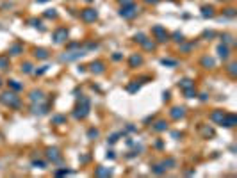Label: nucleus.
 Segmentation results:
<instances>
[{"instance_id": "nucleus-1", "label": "nucleus", "mask_w": 237, "mask_h": 178, "mask_svg": "<svg viewBox=\"0 0 237 178\" xmlns=\"http://www.w3.org/2000/svg\"><path fill=\"white\" fill-rule=\"evenodd\" d=\"M89 114V100L87 98H80V105L75 110V118L77 119H84Z\"/></svg>"}, {"instance_id": "nucleus-2", "label": "nucleus", "mask_w": 237, "mask_h": 178, "mask_svg": "<svg viewBox=\"0 0 237 178\" xmlns=\"http://www.w3.org/2000/svg\"><path fill=\"white\" fill-rule=\"evenodd\" d=\"M0 100H2L4 103H7L9 107H18V105H20V100H18V96H16V95H13V93H4Z\"/></svg>"}, {"instance_id": "nucleus-3", "label": "nucleus", "mask_w": 237, "mask_h": 178, "mask_svg": "<svg viewBox=\"0 0 237 178\" xmlns=\"http://www.w3.org/2000/svg\"><path fill=\"white\" fill-rule=\"evenodd\" d=\"M80 18L84 20V22H95V20L98 18V13H96V9L87 7V9H84V11L80 13Z\"/></svg>"}, {"instance_id": "nucleus-4", "label": "nucleus", "mask_w": 237, "mask_h": 178, "mask_svg": "<svg viewBox=\"0 0 237 178\" xmlns=\"http://www.w3.org/2000/svg\"><path fill=\"white\" fill-rule=\"evenodd\" d=\"M120 14L123 16V18H134L137 14V7L134 5V4H130V5H123L121 7V11H120Z\"/></svg>"}, {"instance_id": "nucleus-5", "label": "nucleus", "mask_w": 237, "mask_h": 178, "mask_svg": "<svg viewBox=\"0 0 237 178\" xmlns=\"http://www.w3.org/2000/svg\"><path fill=\"white\" fill-rule=\"evenodd\" d=\"M66 38H68V30H66V29H59V30H55V34H54L55 43H63Z\"/></svg>"}, {"instance_id": "nucleus-6", "label": "nucleus", "mask_w": 237, "mask_h": 178, "mask_svg": "<svg viewBox=\"0 0 237 178\" xmlns=\"http://www.w3.org/2000/svg\"><path fill=\"white\" fill-rule=\"evenodd\" d=\"M153 34H155V36L159 38V41H166V39H168V34H166V29H162L161 25H157V27H153Z\"/></svg>"}, {"instance_id": "nucleus-7", "label": "nucleus", "mask_w": 237, "mask_h": 178, "mask_svg": "<svg viewBox=\"0 0 237 178\" xmlns=\"http://www.w3.org/2000/svg\"><path fill=\"white\" fill-rule=\"evenodd\" d=\"M82 55H84V52H71L70 55H63V57H61V61L70 62V61H75V59H79V57H82Z\"/></svg>"}, {"instance_id": "nucleus-8", "label": "nucleus", "mask_w": 237, "mask_h": 178, "mask_svg": "<svg viewBox=\"0 0 237 178\" xmlns=\"http://www.w3.org/2000/svg\"><path fill=\"white\" fill-rule=\"evenodd\" d=\"M221 125H223V127H234V125H235V116L223 118V119H221Z\"/></svg>"}, {"instance_id": "nucleus-9", "label": "nucleus", "mask_w": 237, "mask_h": 178, "mask_svg": "<svg viewBox=\"0 0 237 178\" xmlns=\"http://www.w3.org/2000/svg\"><path fill=\"white\" fill-rule=\"evenodd\" d=\"M91 71H93V73H102V71H104V64H102L100 61L93 62V64H91Z\"/></svg>"}, {"instance_id": "nucleus-10", "label": "nucleus", "mask_w": 237, "mask_h": 178, "mask_svg": "<svg viewBox=\"0 0 237 178\" xmlns=\"http://www.w3.org/2000/svg\"><path fill=\"white\" fill-rule=\"evenodd\" d=\"M184 116V109L182 107H175L173 110H171V118L173 119H178V118H182Z\"/></svg>"}, {"instance_id": "nucleus-11", "label": "nucleus", "mask_w": 237, "mask_h": 178, "mask_svg": "<svg viewBox=\"0 0 237 178\" xmlns=\"http://www.w3.org/2000/svg\"><path fill=\"white\" fill-rule=\"evenodd\" d=\"M30 100L32 102H43V93L41 91H32L30 93Z\"/></svg>"}, {"instance_id": "nucleus-12", "label": "nucleus", "mask_w": 237, "mask_h": 178, "mask_svg": "<svg viewBox=\"0 0 237 178\" xmlns=\"http://www.w3.org/2000/svg\"><path fill=\"white\" fill-rule=\"evenodd\" d=\"M38 59H46L48 57V52L46 50H43V48H39V50H36V54H34Z\"/></svg>"}, {"instance_id": "nucleus-13", "label": "nucleus", "mask_w": 237, "mask_h": 178, "mask_svg": "<svg viewBox=\"0 0 237 178\" xmlns=\"http://www.w3.org/2000/svg\"><path fill=\"white\" fill-rule=\"evenodd\" d=\"M57 153H59V151H57V150H48V159H52V160H54V162H57V160H59V159H61V157H59V155H57Z\"/></svg>"}, {"instance_id": "nucleus-14", "label": "nucleus", "mask_w": 237, "mask_h": 178, "mask_svg": "<svg viewBox=\"0 0 237 178\" xmlns=\"http://www.w3.org/2000/svg\"><path fill=\"white\" fill-rule=\"evenodd\" d=\"M218 52H219V57H223V59L228 57V48H226V46H219Z\"/></svg>"}, {"instance_id": "nucleus-15", "label": "nucleus", "mask_w": 237, "mask_h": 178, "mask_svg": "<svg viewBox=\"0 0 237 178\" xmlns=\"http://www.w3.org/2000/svg\"><path fill=\"white\" fill-rule=\"evenodd\" d=\"M141 62H143V59H141L139 55H132V57H130V64H132V66L141 64Z\"/></svg>"}, {"instance_id": "nucleus-16", "label": "nucleus", "mask_w": 237, "mask_h": 178, "mask_svg": "<svg viewBox=\"0 0 237 178\" xmlns=\"http://www.w3.org/2000/svg\"><path fill=\"white\" fill-rule=\"evenodd\" d=\"M210 118H212L214 121H219V123H221V119L225 118V114H223V112H214V114H212Z\"/></svg>"}, {"instance_id": "nucleus-17", "label": "nucleus", "mask_w": 237, "mask_h": 178, "mask_svg": "<svg viewBox=\"0 0 237 178\" xmlns=\"http://www.w3.org/2000/svg\"><path fill=\"white\" fill-rule=\"evenodd\" d=\"M180 86H182V89H187V87H193V84H191V80H189V78H185V80H182V82H180Z\"/></svg>"}, {"instance_id": "nucleus-18", "label": "nucleus", "mask_w": 237, "mask_h": 178, "mask_svg": "<svg viewBox=\"0 0 237 178\" xmlns=\"http://www.w3.org/2000/svg\"><path fill=\"white\" fill-rule=\"evenodd\" d=\"M185 96H187V98L196 96V91H194V89H191V87H187V89H185Z\"/></svg>"}, {"instance_id": "nucleus-19", "label": "nucleus", "mask_w": 237, "mask_h": 178, "mask_svg": "<svg viewBox=\"0 0 237 178\" xmlns=\"http://www.w3.org/2000/svg\"><path fill=\"white\" fill-rule=\"evenodd\" d=\"M166 127H168V125L164 123V121H159V123L155 125V130H166Z\"/></svg>"}, {"instance_id": "nucleus-20", "label": "nucleus", "mask_w": 237, "mask_h": 178, "mask_svg": "<svg viewBox=\"0 0 237 178\" xmlns=\"http://www.w3.org/2000/svg\"><path fill=\"white\" fill-rule=\"evenodd\" d=\"M143 46H145L146 50H153V48H155V45L150 43V41H143Z\"/></svg>"}, {"instance_id": "nucleus-21", "label": "nucleus", "mask_w": 237, "mask_h": 178, "mask_svg": "<svg viewBox=\"0 0 237 178\" xmlns=\"http://www.w3.org/2000/svg\"><path fill=\"white\" fill-rule=\"evenodd\" d=\"M162 64H166V66H177V61H169V59H162Z\"/></svg>"}, {"instance_id": "nucleus-22", "label": "nucleus", "mask_w": 237, "mask_h": 178, "mask_svg": "<svg viewBox=\"0 0 237 178\" xmlns=\"http://www.w3.org/2000/svg\"><path fill=\"white\" fill-rule=\"evenodd\" d=\"M212 7H203V16H212Z\"/></svg>"}, {"instance_id": "nucleus-23", "label": "nucleus", "mask_w": 237, "mask_h": 178, "mask_svg": "<svg viewBox=\"0 0 237 178\" xmlns=\"http://www.w3.org/2000/svg\"><path fill=\"white\" fill-rule=\"evenodd\" d=\"M98 176H105V175H111V169H98L96 171Z\"/></svg>"}, {"instance_id": "nucleus-24", "label": "nucleus", "mask_w": 237, "mask_h": 178, "mask_svg": "<svg viewBox=\"0 0 237 178\" xmlns=\"http://www.w3.org/2000/svg\"><path fill=\"white\" fill-rule=\"evenodd\" d=\"M87 135H89L91 139H93V137H98V130H95V128H91V130L87 132Z\"/></svg>"}, {"instance_id": "nucleus-25", "label": "nucleus", "mask_w": 237, "mask_h": 178, "mask_svg": "<svg viewBox=\"0 0 237 178\" xmlns=\"http://www.w3.org/2000/svg\"><path fill=\"white\" fill-rule=\"evenodd\" d=\"M9 86H11L13 89H22V86H20V84H16V80H11V82H9Z\"/></svg>"}, {"instance_id": "nucleus-26", "label": "nucleus", "mask_w": 237, "mask_h": 178, "mask_svg": "<svg viewBox=\"0 0 237 178\" xmlns=\"http://www.w3.org/2000/svg\"><path fill=\"white\" fill-rule=\"evenodd\" d=\"M46 16H48V18H55V16H57V13L54 11V9H48V11H46Z\"/></svg>"}, {"instance_id": "nucleus-27", "label": "nucleus", "mask_w": 237, "mask_h": 178, "mask_svg": "<svg viewBox=\"0 0 237 178\" xmlns=\"http://www.w3.org/2000/svg\"><path fill=\"white\" fill-rule=\"evenodd\" d=\"M30 68H32V66H30L29 62H27V64H23V66H22V71H25V73H30Z\"/></svg>"}, {"instance_id": "nucleus-28", "label": "nucleus", "mask_w": 237, "mask_h": 178, "mask_svg": "<svg viewBox=\"0 0 237 178\" xmlns=\"http://www.w3.org/2000/svg\"><path fill=\"white\" fill-rule=\"evenodd\" d=\"M11 52H13V55H18V52H22V48H20V46L16 45V46H13V48H11Z\"/></svg>"}, {"instance_id": "nucleus-29", "label": "nucleus", "mask_w": 237, "mask_h": 178, "mask_svg": "<svg viewBox=\"0 0 237 178\" xmlns=\"http://www.w3.org/2000/svg\"><path fill=\"white\" fill-rule=\"evenodd\" d=\"M203 64H205V66H212L214 61H212V59H203Z\"/></svg>"}, {"instance_id": "nucleus-30", "label": "nucleus", "mask_w": 237, "mask_h": 178, "mask_svg": "<svg viewBox=\"0 0 237 178\" xmlns=\"http://www.w3.org/2000/svg\"><path fill=\"white\" fill-rule=\"evenodd\" d=\"M137 89H139L137 84H132V86H128V91H132V93H134V91H137Z\"/></svg>"}, {"instance_id": "nucleus-31", "label": "nucleus", "mask_w": 237, "mask_h": 178, "mask_svg": "<svg viewBox=\"0 0 237 178\" xmlns=\"http://www.w3.org/2000/svg\"><path fill=\"white\" fill-rule=\"evenodd\" d=\"M0 66H2V70H5L7 68V61L5 59H0Z\"/></svg>"}, {"instance_id": "nucleus-32", "label": "nucleus", "mask_w": 237, "mask_h": 178, "mask_svg": "<svg viewBox=\"0 0 237 178\" xmlns=\"http://www.w3.org/2000/svg\"><path fill=\"white\" fill-rule=\"evenodd\" d=\"M136 39L139 41V43H143V41H145V34H137V36H136Z\"/></svg>"}, {"instance_id": "nucleus-33", "label": "nucleus", "mask_w": 237, "mask_h": 178, "mask_svg": "<svg viewBox=\"0 0 237 178\" xmlns=\"http://www.w3.org/2000/svg\"><path fill=\"white\" fill-rule=\"evenodd\" d=\"M34 166H39V167H45L46 164H45V162H41V160H34Z\"/></svg>"}, {"instance_id": "nucleus-34", "label": "nucleus", "mask_w": 237, "mask_h": 178, "mask_svg": "<svg viewBox=\"0 0 237 178\" xmlns=\"http://www.w3.org/2000/svg\"><path fill=\"white\" fill-rule=\"evenodd\" d=\"M120 4H123V5H130V4H132V0H120Z\"/></svg>"}, {"instance_id": "nucleus-35", "label": "nucleus", "mask_w": 237, "mask_h": 178, "mask_svg": "<svg viewBox=\"0 0 237 178\" xmlns=\"http://www.w3.org/2000/svg\"><path fill=\"white\" fill-rule=\"evenodd\" d=\"M116 141H118V134H116V135H112V137L109 139V143H111V144H112V143H116Z\"/></svg>"}, {"instance_id": "nucleus-36", "label": "nucleus", "mask_w": 237, "mask_h": 178, "mask_svg": "<svg viewBox=\"0 0 237 178\" xmlns=\"http://www.w3.org/2000/svg\"><path fill=\"white\" fill-rule=\"evenodd\" d=\"M175 38H177V41H184V39H182V34H180V32H175Z\"/></svg>"}, {"instance_id": "nucleus-37", "label": "nucleus", "mask_w": 237, "mask_h": 178, "mask_svg": "<svg viewBox=\"0 0 237 178\" xmlns=\"http://www.w3.org/2000/svg\"><path fill=\"white\" fill-rule=\"evenodd\" d=\"M226 14H228V16H234L235 13H234V9H226Z\"/></svg>"}, {"instance_id": "nucleus-38", "label": "nucleus", "mask_w": 237, "mask_h": 178, "mask_svg": "<svg viewBox=\"0 0 237 178\" xmlns=\"http://www.w3.org/2000/svg\"><path fill=\"white\" fill-rule=\"evenodd\" d=\"M230 73H232V75L235 73V64H232V66H230Z\"/></svg>"}, {"instance_id": "nucleus-39", "label": "nucleus", "mask_w": 237, "mask_h": 178, "mask_svg": "<svg viewBox=\"0 0 237 178\" xmlns=\"http://www.w3.org/2000/svg\"><path fill=\"white\" fill-rule=\"evenodd\" d=\"M146 2H152V4H155V2H159V0H146Z\"/></svg>"}, {"instance_id": "nucleus-40", "label": "nucleus", "mask_w": 237, "mask_h": 178, "mask_svg": "<svg viewBox=\"0 0 237 178\" xmlns=\"http://www.w3.org/2000/svg\"><path fill=\"white\" fill-rule=\"evenodd\" d=\"M38 2H39V4H41V2H46V0H38Z\"/></svg>"}, {"instance_id": "nucleus-41", "label": "nucleus", "mask_w": 237, "mask_h": 178, "mask_svg": "<svg viewBox=\"0 0 237 178\" xmlns=\"http://www.w3.org/2000/svg\"><path fill=\"white\" fill-rule=\"evenodd\" d=\"M87 2H91V0H87Z\"/></svg>"}, {"instance_id": "nucleus-42", "label": "nucleus", "mask_w": 237, "mask_h": 178, "mask_svg": "<svg viewBox=\"0 0 237 178\" xmlns=\"http://www.w3.org/2000/svg\"><path fill=\"white\" fill-rule=\"evenodd\" d=\"M0 84H2V82H0Z\"/></svg>"}]
</instances>
